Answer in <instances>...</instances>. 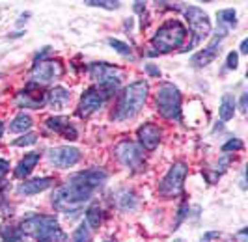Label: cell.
I'll use <instances>...</instances> for the list:
<instances>
[{
  "label": "cell",
  "instance_id": "3957f363",
  "mask_svg": "<svg viewBox=\"0 0 248 242\" xmlns=\"http://www.w3.org/2000/svg\"><path fill=\"white\" fill-rule=\"evenodd\" d=\"M92 194H93V188L80 184V182L69 181L58 190H54L50 201H52V207L60 212H75L92 199Z\"/></svg>",
  "mask_w": 248,
  "mask_h": 242
},
{
  "label": "cell",
  "instance_id": "52a82bcc",
  "mask_svg": "<svg viewBox=\"0 0 248 242\" xmlns=\"http://www.w3.org/2000/svg\"><path fill=\"white\" fill-rule=\"evenodd\" d=\"M185 17L186 21H188V26H190L192 34H194L192 41L186 47L190 50L196 45H200L205 37H209V34H211V21H209V15L203 12L202 8H198V6H188L185 10Z\"/></svg>",
  "mask_w": 248,
  "mask_h": 242
},
{
  "label": "cell",
  "instance_id": "4316f807",
  "mask_svg": "<svg viewBox=\"0 0 248 242\" xmlns=\"http://www.w3.org/2000/svg\"><path fill=\"white\" fill-rule=\"evenodd\" d=\"M84 4H88V6H93V8H105V10H118L122 2H118V0H86Z\"/></svg>",
  "mask_w": 248,
  "mask_h": 242
},
{
  "label": "cell",
  "instance_id": "603a6c76",
  "mask_svg": "<svg viewBox=\"0 0 248 242\" xmlns=\"http://www.w3.org/2000/svg\"><path fill=\"white\" fill-rule=\"evenodd\" d=\"M137 196L131 192V190H122V192L116 196V207L122 209V211H131L137 207Z\"/></svg>",
  "mask_w": 248,
  "mask_h": 242
},
{
  "label": "cell",
  "instance_id": "1f68e13d",
  "mask_svg": "<svg viewBox=\"0 0 248 242\" xmlns=\"http://www.w3.org/2000/svg\"><path fill=\"white\" fill-rule=\"evenodd\" d=\"M237 65H239V54L232 50V52L228 54V60H226V67H228V69H237Z\"/></svg>",
  "mask_w": 248,
  "mask_h": 242
},
{
  "label": "cell",
  "instance_id": "ab89813d",
  "mask_svg": "<svg viewBox=\"0 0 248 242\" xmlns=\"http://www.w3.org/2000/svg\"><path fill=\"white\" fill-rule=\"evenodd\" d=\"M2 133H4V123L0 121V138H2Z\"/></svg>",
  "mask_w": 248,
  "mask_h": 242
},
{
  "label": "cell",
  "instance_id": "b9f144b4",
  "mask_svg": "<svg viewBox=\"0 0 248 242\" xmlns=\"http://www.w3.org/2000/svg\"><path fill=\"white\" fill-rule=\"evenodd\" d=\"M105 242H116V241H105Z\"/></svg>",
  "mask_w": 248,
  "mask_h": 242
},
{
  "label": "cell",
  "instance_id": "6da1fadb",
  "mask_svg": "<svg viewBox=\"0 0 248 242\" xmlns=\"http://www.w3.org/2000/svg\"><path fill=\"white\" fill-rule=\"evenodd\" d=\"M149 84L146 80H135L122 91V95L118 99V105L114 108L112 120L114 121H125L135 118L140 110L144 108L146 101H148Z\"/></svg>",
  "mask_w": 248,
  "mask_h": 242
},
{
  "label": "cell",
  "instance_id": "d4e9b609",
  "mask_svg": "<svg viewBox=\"0 0 248 242\" xmlns=\"http://www.w3.org/2000/svg\"><path fill=\"white\" fill-rule=\"evenodd\" d=\"M45 125L49 127L50 131L62 134L63 129H65L67 125H71V123H69V118H63V116H52V118H47Z\"/></svg>",
  "mask_w": 248,
  "mask_h": 242
},
{
  "label": "cell",
  "instance_id": "d6a6232c",
  "mask_svg": "<svg viewBox=\"0 0 248 242\" xmlns=\"http://www.w3.org/2000/svg\"><path fill=\"white\" fill-rule=\"evenodd\" d=\"M62 136L65 138V140H69V142H75V140H77V131H75L73 125H67V127L63 129Z\"/></svg>",
  "mask_w": 248,
  "mask_h": 242
},
{
  "label": "cell",
  "instance_id": "ac0fdd59",
  "mask_svg": "<svg viewBox=\"0 0 248 242\" xmlns=\"http://www.w3.org/2000/svg\"><path fill=\"white\" fill-rule=\"evenodd\" d=\"M52 179L50 177H37V179H30V181H23L19 184V194H25V196H34L43 190H47L52 186Z\"/></svg>",
  "mask_w": 248,
  "mask_h": 242
},
{
  "label": "cell",
  "instance_id": "9a60e30c",
  "mask_svg": "<svg viewBox=\"0 0 248 242\" xmlns=\"http://www.w3.org/2000/svg\"><path fill=\"white\" fill-rule=\"evenodd\" d=\"M222 39H224V36L217 34V36L213 37L211 43H209V47H205L203 50L196 52V54L190 58V63H192L194 67H205V65H209V63L218 56V52H220V41H222Z\"/></svg>",
  "mask_w": 248,
  "mask_h": 242
},
{
  "label": "cell",
  "instance_id": "5bb4252c",
  "mask_svg": "<svg viewBox=\"0 0 248 242\" xmlns=\"http://www.w3.org/2000/svg\"><path fill=\"white\" fill-rule=\"evenodd\" d=\"M137 134H138V140H140V147L146 149V151L157 149V145H159L162 136L161 129L155 123H144L137 131Z\"/></svg>",
  "mask_w": 248,
  "mask_h": 242
},
{
  "label": "cell",
  "instance_id": "484cf974",
  "mask_svg": "<svg viewBox=\"0 0 248 242\" xmlns=\"http://www.w3.org/2000/svg\"><path fill=\"white\" fill-rule=\"evenodd\" d=\"M0 235L4 242H23V233L19 227H4L0 229Z\"/></svg>",
  "mask_w": 248,
  "mask_h": 242
},
{
  "label": "cell",
  "instance_id": "4dcf8cb0",
  "mask_svg": "<svg viewBox=\"0 0 248 242\" xmlns=\"http://www.w3.org/2000/svg\"><path fill=\"white\" fill-rule=\"evenodd\" d=\"M243 147H245V144H243L239 138H232V140H228V142L222 145V151L224 153H232V151L235 153V151H241Z\"/></svg>",
  "mask_w": 248,
  "mask_h": 242
},
{
  "label": "cell",
  "instance_id": "cb8c5ba5",
  "mask_svg": "<svg viewBox=\"0 0 248 242\" xmlns=\"http://www.w3.org/2000/svg\"><path fill=\"white\" fill-rule=\"evenodd\" d=\"M103 222V211L97 205L90 207L86 211V226L92 229H97Z\"/></svg>",
  "mask_w": 248,
  "mask_h": 242
},
{
  "label": "cell",
  "instance_id": "5b68a950",
  "mask_svg": "<svg viewBox=\"0 0 248 242\" xmlns=\"http://www.w3.org/2000/svg\"><path fill=\"white\" fill-rule=\"evenodd\" d=\"M157 112L164 120L177 121L181 118V91L172 82H162L155 95Z\"/></svg>",
  "mask_w": 248,
  "mask_h": 242
},
{
  "label": "cell",
  "instance_id": "7c38bea8",
  "mask_svg": "<svg viewBox=\"0 0 248 242\" xmlns=\"http://www.w3.org/2000/svg\"><path fill=\"white\" fill-rule=\"evenodd\" d=\"M17 105L21 108H41L47 103V93L41 90V86L36 82H28L23 91L17 93Z\"/></svg>",
  "mask_w": 248,
  "mask_h": 242
},
{
  "label": "cell",
  "instance_id": "2e32d148",
  "mask_svg": "<svg viewBox=\"0 0 248 242\" xmlns=\"http://www.w3.org/2000/svg\"><path fill=\"white\" fill-rule=\"evenodd\" d=\"M108 179V173L101 168H92L86 169V171H78L71 177V181L80 182V184H86L90 188H97L103 182Z\"/></svg>",
  "mask_w": 248,
  "mask_h": 242
},
{
  "label": "cell",
  "instance_id": "7402d4cb",
  "mask_svg": "<svg viewBox=\"0 0 248 242\" xmlns=\"http://www.w3.org/2000/svg\"><path fill=\"white\" fill-rule=\"evenodd\" d=\"M30 127H32V118H30L28 114H25V112H21V114H17V116L13 118L12 123H10V133L25 134Z\"/></svg>",
  "mask_w": 248,
  "mask_h": 242
},
{
  "label": "cell",
  "instance_id": "60d3db41",
  "mask_svg": "<svg viewBox=\"0 0 248 242\" xmlns=\"http://www.w3.org/2000/svg\"><path fill=\"white\" fill-rule=\"evenodd\" d=\"M174 242H183V241H181V239H177V241H174Z\"/></svg>",
  "mask_w": 248,
  "mask_h": 242
},
{
  "label": "cell",
  "instance_id": "f35d334b",
  "mask_svg": "<svg viewBox=\"0 0 248 242\" xmlns=\"http://www.w3.org/2000/svg\"><path fill=\"white\" fill-rule=\"evenodd\" d=\"M239 48H241V54H248V39H243Z\"/></svg>",
  "mask_w": 248,
  "mask_h": 242
},
{
  "label": "cell",
  "instance_id": "e0dca14e",
  "mask_svg": "<svg viewBox=\"0 0 248 242\" xmlns=\"http://www.w3.org/2000/svg\"><path fill=\"white\" fill-rule=\"evenodd\" d=\"M69 101H71V91L62 88V86L52 88L49 93H47V105H49V108H52L54 112L63 110L69 105Z\"/></svg>",
  "mask_w": 248,
  "mask_h": 242
},
{
  "label": "cell",
  "instance_id": "f546056e",
  "mask_svg": "<svg viewBox=\"0 0 248 242\" xmlns=\"http://www.w3.org/2000/svg\"><path fill=\"white\" fill-rule=\"evenodd\" d=\"M36 142H37V134L28 133V134H23L17 140H13L12 145H15V147H28V145H34Z\"/></svg>",
  "mask_w": 248,
  "mask_h": 242
},
{
  "label": "cell",
  "instance_id": "836d02e7",
  "mask_svg": "<svg viewBox=\"0 0 248 242\" xmlns=\"http://www.w3.org/2000/svg\"><path fill=\"white\" fill-rule=\"evenodd\" d=\"M146 73H148L149 76H155V78H161V69H159V67H155L153 63H146Z\"/></svg>",
  "mask_w": 248,
  "mask_h": 242
},
{
  "label": "cell",
  "instance_id": "7a4b0ae2",
  "mask_svg": "<svg viewBox=\"0 0 248 242\" xmlns=\"http://www.w3.org/2000/svg\"><path fill=\"white\" fill-rule=\"evenodd\" d=\"M21 233L34 239L36 242H65L67 235L62 231L58 220L47 214H36L26 218L21 224Z\"/></svg>",
  "mask_w": 248,
  "mask_h": 242
},
{
  "label": "cell",
  "instance_id": "30bf717a",
  "mask_svg": "<svg viewBox=\"0 0 248 242\" xmlns=\"http://www.w3.org/2000/svg\"><path fill=\"white\" fill-rule=\"evenodd\" d=\"M186 166L183 162H175L172 168L168 169V173L164 175L161 186H159V192L162 196H175L177 192H181L183 188V182L186 177Z\"/></svg>",
  "mask_w": 248,
  "mask_h": 242
},
{
  "label": "cell",
  "instance_id": "8fae6325",
  "mask_svg": "<svg viewBox=\"0 0 248 242\" xmlns=\"http://www.w3.org/2000/svg\"><path fill=\"white\" fill-rule=\"evenodd\" d=\"M114 157L127 168H135L144 160V149L131 140H122L114 147Z\"/></svg>",
  "mask_w": 248,
  "mask_h": 242
},
{
  "label": "cell",
  "instance_id": "277c9868",
  "mask_svg": "<svg viewBox=\"0 0 248 242\" xmlns=\"http://www.w3.org/2000/svg\"><path fill=\"white\" fill-rule=\"evenodd\" d=\"M186 39V28L181 21H168L164 23L151 37V45L157 48L155 52H170L174 48H179Z\"/></svg>",
  "mask_w": 248,
  "mask_h": 242
},
{
  "label": "cell",
  "instance_id": "ffe728a7",
  "mask_svg": "<svg viewBox=\"0 0 248 242\" xmlns=\"http://www.w3.org/2000/svg\"><path fill=\"white\" fill-rule=\"evenodd\" d=\"M218 116L222 121H230L235 116V97L232 93H224L220 99V108H218Z\"/></svg>",
  "mask_w": 248,
  "mask_h": 242
},
{
  "label": "cell",
  "instance_id": "83f0119b",
  "mask_svg": "<svg viewBox=\"0 0 248 242\" xmlns=\"http://www.w3.org/2000/svg\"><path fill=\"white\" fill-rule=\"evenodd\" d=\"M108 45H110L118 54H122V56H131V47L124 43V41H120V39H114V37H108Z\"/></svg>",
  "mask_w": 248,
  "mask_h": 242
},
{
  "label": "cell",
  "instance_id": "d6986e66",
  "mask_svg": "<svg viewBox=\"0 0 248 242\" xmlns=\"http://www.w3.org/2000/svg\"><path fill=\"white\" fill-rule=\"evenodd\" d=\"M39 162V153H26L25 158L17 164V168H15V177H19V179H26L30 173H32V169L36 168V164Z\"/></svg>",
  "mask_w": 248,
  "mask_h": 242
},
{
  "label": "cell",
  "instance_id": "d590c367",
  "mask_svg": "<svg viewBox=\"0 0 248 242\" xmlns=\"http://www.w3.org/2000/svg\"><path fill=\"white\" fill-rule=\"evenodd\" d=\"M8 169H10V162L4 160V158H0V181L4 179V175L8 173Z\"/></svg>",
  "mask_w": 248,
  "mask_h": 242
},
{
  "label": "cell",
  "instance_id": "ba28073f",
  "mask_svg": "<svg viewBox=\"0 0 248 242\" xmlns=\"http://www.w3.org/2000/svg\"><path fill=\"white\" fill-rule=\"evenodd\" d=\"M108 95H110V91H107L103 88H90V90H86L80 97L77 114L80 118H90L92 114H95L97 110L103 108V105L107 103Z\"/></svg>",
  "mask_w": 248,
  "mask_h": 242
},
{
  "label": "cell",
  "instance_id": "f1b7e54d",
  "mask_svg": "<svg viewBox=\"0 0 248 242\" xmlns=\"http://www.w3.org/2000/svg\"><path fill=\"white\" fill-rule=\"evenodd\" d=\"M92 239V235H90V229H88V226H78L77 229H75L73 237H71V242H90Z\"/></svg>",
  "mask_w": 248,
  "mask_h": 242
},
{
  "label": "cell",
  "instance_id": "4fadbf2b",
  "mask_svg": "<svg viewBox=\"0 0 248 242\" xmlns=\"http://www.w3.org/2000/svg\"><path fill=\"white\" fill-rule=\"evenodd\" d=\"M82 158V153L77 147L69 145H60V147H52L49 151V162L54 164L56 168H71L78 160Z\"/></svg>",
  "mask_w": 248,
  "mask_h": 242
},
{
  "label": "cell",
  "instance_id": "9c48e42d",
  "mask_svg": "<svg viewBox=\"0 0 248 242\" xmlns=\"http://www.w3.org/2000/svg\"><path fill=\"white\" fill-rule=\"evenodd\" d=\"M63 75V65L58 60H43L34 63L32 67V82L36 84H47V82H52L56 78H60Z\"/></svg>",
  "mask_w": 248,
  "mask_h": 242
},
{
  "label": "cell",
  "instance_id": "44dd1931",
  "mask_svg": "<svg viewBox=\"0 0 248 242\" xmlns=\"http://www.w3.org/2000/svg\"><path fill=\"white\" fill-rule=\"evenodd\" d=\"M218 17V28H224L226 32H230L232 28L237 26V12L233 8H228V10H220L217 13Z\"/></svg>",
  "mask_w": 248,
  "mask_h": 242
},
{
  "label": "cell",
  "instance_id": "8992f818",
  "mask_svg": "<svg viewBox=\"0 0 248 242\" xmlns=\"http://www.w3.org/2000/svg\"><path fill=\"white\" fill-rule=\"evenodd\" d=\"M90 76L99 84V88L107 90V91H116L122 80H124L125 73L110 63H105V61H93L90 63Z\"/></svg>",
  "mask_w": 248,
  "mask_h": 242
},
{
  "label": "cell",
  "instance_id": "8d00e7d4",
  "mask_svg": "<svg viewBox=\"0 0 248 242\" xmlns=\"http://www.w3.org/2000/svg\"><path fill=\"white\" fill-rule=\"evenodd\" d=\"M239 110H241L243 114H247V110H248V93H243V95H241V101H239Z\"/></svg>",
  "mask_w": 248,
  "mask_h": 242
},
{
  "label": "cell",
  "instance_id": "e575fe53",
  "mask_svg": "<svg viewBox=\"0 0 248 242\" xmlns=\"http://www.w3.org/2000/svg\"><path fill=\"white\" fill-rule=\"evenodd\" d=\"M220 237V233H217V231H207L203 237H202V242H213L215 239H218Z\"/></svg>",
  "mask_w": 248,
  "mask_h": 242
},
{
  "label": "cell",
  "instance_id": "74e56055",
  "mask_svg": "<svg viewBox=\"0 0 248 242\" xmlns=\"http://www.w3.org/2000/svg\"><path fill=\"white\" fill-rule=\"evenodd\" d=\"M133 8H135V12L137 13H142L144 10H146V4H144V2H135V6H133Z\"/></svg>",
  "mask_w": 248,
  "mask_h": 242
}]
</instances>
